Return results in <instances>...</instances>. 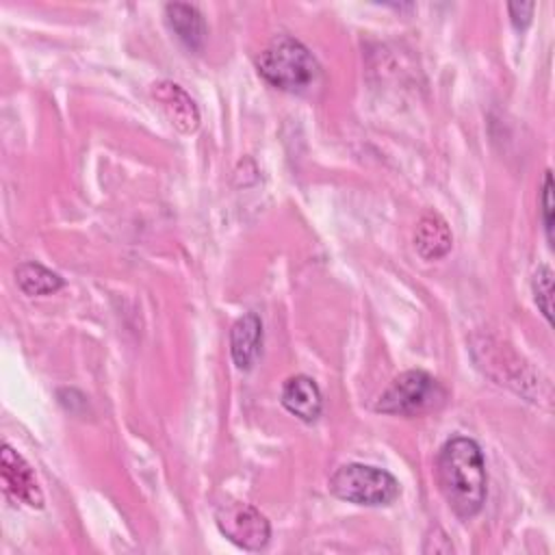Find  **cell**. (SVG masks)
<instances>
[{"instance_id":"7a4b0ae2","label":"cell","mask_w":555,"mask_h":555,"mask_svg":"<svg viewBox=\"0 0 555 555\" xmlns=\"http://www.w3.org/2000/svg\"><path fill=\"white\" fill-rule=\"evenodd\" d=\"M258 74L273 87L288 93L308 91L321 69L312 52L291 35H278L256 56Z\"/></svg>"},{"instance_id":"9a60e30c","label":"cell","mask_w":555,"mask_h":555,"mask_svg":"<svg viewBox=\"0 0 555 555\" xmlns=\"http://www.w3.org/2000/svg\"><path fill=\"white\" fill-rule=\"evenodd\" d=\"M507 11H509L514 28L516 30H525L531 24L535 4L533 2H512V4H507Z\"/></svg>"},{"instance_id":"9c48e42d","label":"cell","mask_w":555,"mask_h":555,"mask_svg":"<svg viewBox=\"0 0 555 555\" xmlns=\"http://www.w3.org/2000/svg\"><path fill=\"white\" fill-rule=\"evenodd\" d=\"M282 405L304 423L319 418L323 397L317 382L308 375H293L282 386Z\"/></svg>"},{"instance_id":"ba28073f","label":"cell","mask_w":555,"mask_h":555,"mask_svg":"<svg viewBox=\"0 0 555 555\" xmlns=\"http://www.w3.org/2000/svg\"><path fill=\"white\" fill-rule=\"evenodd\" d=\"M262 349V321L256 312L238 317L230 330V353L241 371H249Z\"/></svg>"},{"instance_id":"4fadbf2b","label":"cell","mask_w":555,"mask_h":555,"mask_svg":"<svg viewBox=\"0 0 555 555\" xmlns=\"http://www.w3.org/2000/svg\"><path fill=\"white\" fill-rule=\"evenodd\" d=\"M533 299L548 323H553V271L546 264H540L531 278Z\"/></svg>"},{"instance_id":"3957f363","label":"cell","mask_w":555,"mask_h":555,"mask_svg":"<svg viewBox=\"0 0 555 555\" xmlns=\"http://www.w3.org/2000/svg\"><path fill=\"white\" fill-rule=\"evenodd\" d=\"M447 401L444 386L425 371L412 369L397 375L379 395L375 410L397 416H425Z\"/></svg>"},{"instance_id":"7c38bea8","label":"cell","mask_w":555,"mask_h":555,"mask_svg":"<svg viewBox=\"0 0 555 555\" xmlns=\"http://www.w3.org/2000/svg\"><path fill=\"white\" fill-rule=\"evenodd\" d=\"M15 280L26 295H50L63 286V278L39 262H22L15 269Z\"/></svg>"},{"instance_id":"8992f818","label":"cell","mask_w":555,"mask_h":555,"mask_svg":"<svg viewBox=\"0 0 555 555\" xmlns=\"http://www.w3.org/2000/svg\"><path fill=\"white\" fill-rule=\"evenodd\" d=\"M0 473H2V486L4 492L15 499L22 501L30 507H43V494L41 488L35 479L33 468L28 466V462L9 444L2 447V455H0Z\"/></svg>"},{"instance_id":"5b68a950","label":"cell","mask_w":555,"mask_h":555,"mask_svg":"<svg viewBox=\"0 0 555 555\" xmlns=\"http://www.w3.org/2000/svg\"><path fill=\"white\" fill-rule=\"evenodd\" d=\"M219 531L247 551H260L269 544L271 525L256 507L247 503H228L217 509Z\"/></svg>"},{"instance_id":"52a82bcc","label":"cell","mask_w":555,"mask_h":555,"mask_svg":"<svg viewBox=\"0 0 555 555\" xmlns=\"http://www.w3.org/2000/svg\"><path fill=\"white\" fill-rule=\"evenodd\" d=\"M152 95L180 132L191 134L197 130L199 111H197L195 102L191 100V95L180 85L169 82V80L156 82L152 89Z\"/></svg>"},{"instance_id":"277c9868","label":"cell","mask_w":555,"mask_h":555,"mask_svg":"<svg viewBox=\"0 0 555 555\" xmlns=\"http://www.w3.org/2000/svg\"><path fill=\"white\" fill-rule=\"evenodd\" d=\"M330 492L356 505H390L399 492V481L382 468L366 464H345L330 477Z\"/></svg>"},{"instance_id":"8fae6325","label":"cell","mask_w":555,"mask_h":555,"mask_svg":"<svg viewBox=\"0 0 555 555\" xmlns=\"http://www.w3.org/2000/svg\"><path fill=\"white\" fill-rule=\"evenodd\" d=\"M453 236L447 221L438 212H425L414 230V247L416 251L427 258L436 260L442 258L451 249Z\"/></svg>"},{"instance_id":"5bb4252c","label":"cell","mask_w":555,"mask_h":555,"mask_svg":"<svg viewBox=\"0 0 555 555\" xmlns=\"http://www.w3.org/2000/svg\"><path fill=\"white\" fill-rule=\"evenodd\" d=\"M542 221L548 245H553V176L551 171L544 173V186H542Z\"/></svg>"},{"instance_id":"6da1fadb","label":"cell","mask_w":555,"mask_h":555,"mask_svg":"<svg viewBox=\"0 0 555 555\" xmlns=\"http://www.w3.org/2000/svg\"><path fill=\"white\" fill-rule=\"evenodd\" d=\"M438 483L449 507L460 518L479 514L486 501L483 455L475 440L455 436L438 453Z\"/></svg>"},{"instance_id":"30bf717a","label":"cell","mask_w":555,"mask_h":555,"mask_svg":"<svg viewBox=\"0 0 555 555\" xmlns=\"http://www.w3.org/2000/svg\"><path fill=\"white\" fill-rule=\"evenodd\" d=\"M169 28L189 50H202L206 41V24L197 7L189 2H169L165 7Z\"/></svg>"}]
</instances>
